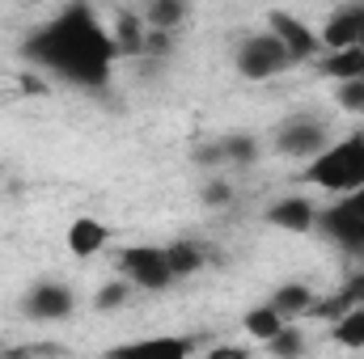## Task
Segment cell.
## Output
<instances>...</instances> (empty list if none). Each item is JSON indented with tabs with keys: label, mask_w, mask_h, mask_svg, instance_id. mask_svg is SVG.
<instances>
[{
	"label": "cell",
	"mask_w": 364,
	"mask_h": 359,
	"mask_svg": "<svg viewBox=\"0 0 364 359\" xmlns=\"http://www.w3.org/2000/svg\"><path fill=\"white\" fill-rule=\"evenodd\" d=\"M73 309H77L73 287H68V283H55V279L34 283V287L26 292V300H21V313H26L30 321H64V317H73Z\"/></svg>",
	"instance_id": "6"
},
{
	"label": "cell",
	"mask_w": 364,
	"mask_h": 359,
	"mask_svg": "<svg viewBox=\"0 0 364 359\" xmlns=\"http://www.w3.org/2000/svg\"><path fill=\"white\" fill-rule=\"evenodd\" d=\"M220 148H225V161H233V165H250L259 157V144L250 136H225Z\"/></svg>",
	"instance_id": "23"
},
{
	"label": "cell",
	"mask_w": 364,
	"mask_h": 359,
	"mask_svg": "<svg viewBox=\"0 0 364 359\" xmlns=\"http://www.w3.org/2000/svg\"><path fill=\"white\" fill-rule=\"evenodd\" d=\"M301 178L318 190H331V194L364 190V136H348L339 144H326Z\"/></svg>",
	"instance_id": "2"
},
{
	"label": "cell",
	"mask_w": 364,
	"mask_h": 359,
	"mask_svg": "<svg viewBox=\"0 0 364 359\" xmlns=\"http://www.w3.org/2000/svg\"><path fill=\"white\" fill-rule=\"evenodd\" d=\"M267 26H272V34L284 43V51L292 55V64H301V60H314L318 55V34L301 21V17H292V13H284V9H272L267 13Z\"/></svg>",
	"instance_id": "8"
},
{
	"label": "cell",
	"mask_w": 364,
	"mask_h": 359,
	"mask_svg": "<svg viewBox=\"0 0 364 359\" xmlns=\"http://www.w3.org/2000/svg\"><path fill=\"white\" fill-rule=\"evenodd\" d=\"M229 199H233L229 182H208V186H203V203H212V207H225Z\"/></svg>",
	"instance_id": "25"
},
{
	"label": "cell",
	"mask_w": 364,
	"mask_h": 359,
	"mask_svg": "<svg viewBox=\"0 0 364 359\" xmlns=\"http://www.w3.org/2000/svg\"><path fill=\"white\" fill-rule=\"evenodd\" d=\"M288 68H292V55L284 51V43L275 38L272 30L242 38V47H237V72L246 81H272V77L288 72Z\"/></svg>",
	"instance_id": "3"
},
{
	"label": "cell",
	"mask_w": 364,
	"mask_h": 359,
	"mask_svg": "<svg viewBox=\"0 0 364 359\" xmlns=\"http://www.w3.org/2000/svg\"><path fill=\"white\" fill-rule=\"evenodd\" d=\"M267 351H272L275 359H301L305 355V334H301L296 326H284L272 343H267Z\"/></svg>",
	"instance_id": "21"
},
{
	"label": "cell",
	"mask_w": 364,
	"mask_h": 359,
	"mask_svg": "<svg viewBox=\"0 0 364 359\" xmlns=\"http://www.w3.org/2000/svg\"><path fill=\"white\" fill-rule=\"evenodd\" d=\"M208 359H250L242 347H216V351H208Z\"/></svg>",
	"instance_id": "27"
},
{
	"label": "cell",
	"mask_w": 364,
	"mask_h": 359,
	"mask_svg": "<svg viewBox=\"0 0 364 359\" xmlns=\"http://www.w3.org/2000/svg\"><path fill=\"white\" fill-rule=\"evenodd\" d=\"M331 245H339L343 254H364V220L348 207V203H331L318 211V224H314Z\"/></svg>",
	"instance_id": "5"
},
{
	"label": "cell",
	"mask_w": 364,
	"mask_h": 359,
	"mask_svg": "<svg viewBox=\"0 0 364 359\" xmlns=\"http://www.w3.org/2000/svg\"><path fill=\"white\" fill-rule=\"evenodd\" d=\"M166 263H170L174 279H186V275H195L203 267V250L195 241H174V245H166Z\"/></svg>",
	"instance_id": "18"
},
{
	"label": "cell",
	"mask_w": 364,
	"mask_h": 359,
	"mask_svg": "<svg viewBox=\"0 0 364 359\" xmlns=\"http://www.w3.org/2000/svg\"><path fill=\"white\" fill-rule=\"evenodd\" d=\"M335 101H339V110H348V114H364V81L339 85V89H335Z\"/></svg>",
	"instance_id": "24"
},
{
	"label": "cell",
	"mask_w": 364,
	"mask_h": 359,
	"mask_svg": "<svg viewBox=\"0 0 364 359\" xmlns=\"http://www.w3.org/2000/svg\"><path fill=\"white\" fill-rule=\"evenodd\" d=\"M284 326H288V321L275 313L272 304H255V309L246 313V334H250V338H259V343H272Z\"/></svg>",
	"instance_id": "17"
},
{
	"label": "cell",
	"mask_w": 364,
	"mask_h": 359,
	"mask_svg": "<svg viewBox=\"0 0 364 359\" xmlns=\"http://www.w3.org/2000/svg\"><path fill=\"white\" fill-rule=\"evenodd\" d=\"M348 309H364V270H356V275H352L326 304H318L314 313H335V317H339V313H348Z\"/></svg>",
	"instance_id": "15"
},
{
	"label": "cell",
	"mask_w": 364,
	"mask_h": 359,
	"mask_svg": "<svg viewBox=\"0 0 364 359\" xmlns=\"http://www.w3.org/2000/svg\"><path fill=\"white\" fill-rule=\"evenodd\" d=\"M322 148H326V123L322 118H288L275 131V153H284V157L314 161Z\"/></svg>",
	"instance_id": "7"
},
{
	"label": "cell",
	"mask_w": 364,
	"mask_h": 359,
	"mask_svg": "<svg viewBox=\"0 0 364 359\" xmlns=\"http://www.w3.org/2000/svg\"><path fill=\"white\" fill-rule=\"evenodd\" d=\"M331 338H335L339 347L364 351V309H348V313H339V317H335V330H331Z\"/></svg>",
	"instance_id": "19"
},
{
	"label": "cell",
	"mask_w": 364,
	"mask_h": 359,
	"mask_svg": "<svg viewBox=\"0 0 364 359\" xmlns=\"http://www.w3.org/2000/svg\"><path fill=\"white\" fill-rule=\"evenodd\" d=\"M186 17V4L182 0H157L144 9V30H157V34H170L174 26H182Z\"/></svg>",
	"instance_id": "16"
},
{
	"label": "cell",
	"mask_w": 364,
	"mask_h": 359,
	"mask_svg": "<svg viewBox=\"0 0 364 359\" xmlns=\"http://www.w3.org/2000/svg\"><path fill=\"white\" fill-rule=\"evenodd\" d=\"M267 224L284 228V233H309L318 224V207L305 194H284L267 207Z\"/></svg>",
	"instance_id": "10"
},
{
	"label": "cell",
	"mask_w": 364,
	"mask_h": 359,
	"mask_svg": "<svg viewBox=\"0 0 364 359\" xmlns=\"http://www.w3.org/2000/svg\"><path fill=\"white\" fill-rule=\"evenodd\" d=\"M106 237H110V228H106L102 220L81 216V220L68 224V254H73V258H93V254L106 250Z\"/></svg>",
	"instance_id": "12"
},
{
	"label": "cell",
	"mask_w": 364,
	"mask_h": 359,
	"mask_svg": "<svg viewBox=\"0 0 364 359\" xmlns=\"http://www.w3.org/2000/svg\"><path fill=\"white\" fill-rule=\"evenodd\" d=\"M267 304H272L284 321H288V317H301V313H314V309H318V300H314V292H309L305 283H284V287L275 292Z\"/></svg>",
	"instance_id": "13"
},
{
	"label": "cell",
	"mask_w": 364,
	"mask_h": 359,
	"mask_svg": "<svg viewBox=\"0 0 364 359\" xmlns=\"http://www.w3.org/2000/svg\"><path fill=\"white\" fill-rule=\"evenodd\" d=\"M186 355H191L186 338H140V343L106 351V359H186Z\"/></svg>",
	"instance_id": "11"
},
{
	"label": "cell",
	"mask_w": 364,
	"mask_h": 359,
	"mask_svg": "<svg viewBox=\"0 0 364 359\" xmlns=\"http://www.w3.org/2000/svg\"><path fill=\"white\" fill-rule=\"evenodd\" d=\"M26 55L38 64V68H51L55 77L64 81H77V85H106L110 81V68H114V34L93 17V9H64L55 21H47L30 43H26Z\"/></svg>",
	"instance_id": "1"
},
{
	"label": "cell",
	"mask_w": 364,
	"mask_h": 359,
	"mask_svg": "<svg viewBox=\"0 0 364 359\" xmlns=\"http://www.w3.org/2000/svg\"><path fill=\"white\" fill-rule=\"evenodd\" d=\"M322 77H331V81H339V85H348V81H364L360 47H352V51H331V55L322 60Z\"/></svg>",
	"instance_id": "14"
},
{
	"label": "cell",
	"mask_w": 364,
	"mask_h": 359,
	"mask_svg": "<svg viewBox=\"0 0 364 359\" xmlns=\"http://www.w3.org/2000/svg\"><path fill=\"white\" fill-rule=\"evenodd\" d=\"M360 55H364V38H360Z\"/></svg>",
	"instance_id": "28"
},
{
	"label": "cell",
	"mask_w": 364,
	"mask_h": 359,
	"mask_svg": "<svg viewBox=\"0 0 364 359\" xmlns=\"http://www.w3.org/2000/svg\"><path fill=\"white\" fill-rule=\"evenodd\" d=\"M127 279H110V283H102L97 287V296H93V309L97 313H110V309H123L127 304Z\"/></svg>",
	"instance_id": "22"
},
{
	"label": "cell",
	"mask_w": 364,
	"mask_h": 359,
	"mask_svg": "<svg viewBox=\"0 0 364 359\" xmlns=\"http://www.w3.org/2000/svg\"><path fill=\"white\" fill-rule=\"evenodd\" d=\"M144 17H136V13H119V21H114V47L119 51H144Z\"/></svg>",
	"instance_id": "20"
},
{
	"label": "cell",
	"mask_w": 364,
	"mask_h": 359,
	"mask_svg": "<svg viewBox=\"0 0 364 359\" xmlns=\"http://www.w3.org/2000/svg\"><path fill=\"white\" fill-rule=\"evenodd\" d=\"M360 38H364V9L360 4L335 9L331 21H326L322 34H318V43H322L326 51H352V47H360Z\"/></svg>",
	"instance_id": "9"
},
{
	"label": "cell",
	"mask_w": 364,
	"mask_h": 359,
	"mask_svg": "<svg viewBox=\"0 0 364 359\" xmlns=\"http://www.w3.org/2000/svg\"><path fill=\"white\" fill-rule=\"evenodd\" d=\"M119 270L140 292H166L174 283L166 250H157V245H127V250H119Z\"/></svg>",
	"instance_id": "4"
},
{
	"label": "cell",
	"mask_w": 364,
	"mask_h": 359,
	"mask_svg": "<svg viewBox=\"0 0 364 359\" xmlns=\"http://www.w3.org/2000/svg\"><path fill=\"white\" fill-rule=\"evenodd\" d=\"M195 157H199V161H208V165H220V161H225V148H220V144H208V148H199Z\"/></svg>",
	"instance_id": "26"
}]
</instances>
